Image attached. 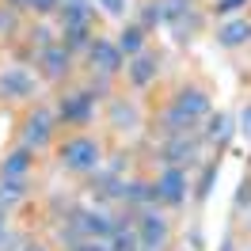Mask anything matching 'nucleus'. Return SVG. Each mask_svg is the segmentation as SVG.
Masks as SVG:
<instances>
[{
  "label": "nucleus",
  "instance_id": "nucleus-1",
  "mask_svg": "<svg viewBox=\"0 0 251 251\" xmlns=\"http://www.w3.org/2000/svg\"><path fill=\"white\" fill-rule=\"evenodd\" d=\"M61 164L69 172H95L99 168V145L92 137H76L61 149Z\"/></svg>",
  "mask_w": 251,
  "mask_h": 251
},
{
  "label": "nucleus",
  "instance_id": "nucleus-2",
  "mask_svg": "<svg viewBox=\"0 0 251 251\" xmlns=\"http://www.w3.org/2000/svg\"><path fill=\"white\" fill-rule=\"evenodd\" d=\"M137 244H141V251H164L168 248V221L160 217V213H145Z\"/></svg>",
  "mask_w": 251,
  "mask_h": 251
},
{
  "label": "nucleus",
  "instance_id": "nucleus-3",
  "mask_svg": "<svg viewBox=\"0 0 251 251\" xmlns=\"http://www.w3.org/2000/svg\"><path fill=\"white\" fill-rule=\"evenodd\" d=\"M88 57H92V65H99L103 73H118V69H122V50L114 46V42H107V38H95L92 46H88Z\"/></svg>",
  "mask_w": 251,
  "mask_h": 251
},
{
  "label": "nucleus",
  "instance_id": "nucleus-4",
  "mask_svg": "<svg viewBox=\"0 0 251 251\" xmlns=\"http://www.w3.org/2000/svg\"><path fill=\"white\" fill-rule=\"evenodd\" d=\"M156 198H164V202H183V198H187V175L179 172V168H168L156 183Z\"/></svg>",
  "mask_w": 251,
  "mask_h": 251
},
{
  "label": "nucleus",
  "instance_id": "nucleus-5",
  "mask_svg": "<svg viewBox=\"0 0 251 251\" xmlns=\"http://www.w3.org/2000/svg\"><path fill=\"white\" fill-rule=\"evenodd\" d=\"M0 95H12V99H27L34 95V80L23 73V69H8L0 76Z\"/></svg>",
  "mask_w": 251,
  "mask_h": 251
},
{
  "label": "nucleus",
  "instance_id": "nucleus-6",
  "mask_svg": "<svg viewBox=\"0 0 251 251\" xmlns=\"http://www.w3.org/2000/svg\"><path fill=\"white\" fill-rule=\"evenodd\" d=\"M92 103H95L92 92L69 95V99L61 103V118H65V122H88V118H92Z\"/></svg>",
  "mask_w": 251,
  "mask_h": 251
},
{
  "label": "nucleus",
  "instance_id": "nucleus-7",
  "mask_svg": "<svg viewBox=\"0 0 251 251\" xmlns=\"http://www.w3.org/2000/svg\"><path fill=\"white\" fill-rule=\"evenodd\" d=\"M23 141H27V149H42V145L50 141V114H46V110H34L31 118H27Z\"/></svg>",
  "mask_w": 251,
  "mask_h": 251
},
{
  "label": "nucleus",
  "instance_id": "nucleus-8",
  "mask_svg": "<svg viewBox=\"0 0 251 251\" xmlns=\"http://www.w3.org/2000/svg\"><path fill=\"white\" fill-rule=\"evenodd\" d=\"M175 107L183 110V114H190V118H202L205 110H209V95L198 92V88H187V92H179V103Z\"/></svg>",
  "mask_w": 251,
  "mask_h": 251
},
{
  "label": "nucleus",
  "instance_id": "nucleus-9",
  "mask_svg": "<svg viewBox=\"0 0 251 251\" xmlns=\"http://www.w3.org/2000/svg\"><path fill=\"white\" fill-rule=\"evenodd\" d=\"M42 73H46V76H61V73H69V50H65V46H46V50H42Z\"/></svg>",
  "mask_w": 251,
  "mask_h": 251
},
{
  "label": "nucleus",
  "instance_id": "nucleus-10",
  "mask_svg": "<svg viewBox=\"0 0 251 251\" xmlns=\"http://www.w3.org/2000/svg\"><path fill=\"white\" fill-rule=\"evenodd\" d=\"M61 19H65V31H80V27H88L92 8H88L84 0H69V4H65V12H61Z\"/></svg>",
  "mask_w": 251,
  "mask_h": 251
},
{
  "label": "nucleus",
  "instance_id": "nucleus-11",
  "mask_svg": "<svg viewBox=\"0 0 251 251\" xmlns=\"http://www.w3.org/2000/svg\"><path fill=\"white\" fill-rule=\"evenodd\" d=\"M129 76H133V84H149V80L156 76V57L152 53H137V61L129 65Z\"/></svg>",
  "mask_w": 251,
  "mask_h": 251
},
{
  "label": "nucleus",
  "instance_id": "nucleus-12",
  "mask_svg": "<svg viewBox=\"0 0 251 251\" xmlns=\"http://www.w3.org/2000/svg\"><path fill=\"white\" fill-rule=\"evenodd\" d=\"M27 168H31V149L23 145L4 160V179H19V175H27Z\"/></svg>",
  "mask_w": 251,
  "mask_h": 251
},
{
  "label": "nucleus",
  "instance_id": "nucleus-13",
  "mask_svg": "<svg viewBox=\"0 0 251 251\" xmlns=\"http://www.w3.org/2000/svg\"><path fill=\"white\" fill-rule=\"evenodd\" d=\"M217 38L225 42V46H240V42H248V38H251V23H244V19L225 23V27L217 31Z\"/></svg>",
  "mask_w": 251,
  "mask_h": 251
},
{
  "label": "nucleus",
  "instance_id": "nucleus-14",
  "mask_svg": "<svg viewBox=\"0 0 251 251\" xmlns=\"http://www.w3.org/2000/svg\"><path fill=\"white\" fill-rule=\"evenodd\" d=\"M194 149H198V145L190 141V137H175V141L164 149V160H172V164H183V160L194 156Z\"/></svg>",
  "mask_w": 251,
  "mask_h": 251
},
{
  "label": "nucleus",
  "instance_id": "nucleus-15",
  "mask_svg": "<svg viewBox=\"0 0 251 251\" xmlns=\"http://www.w3.org/2000/svg\"><path fill=\"white\" fill-rule=\"evenodd\" d=\"M141 46H145V31L141 27H126L122 38H118V50L122 53H141Z\"/></svg>",
  "mask_w": 251,
  "mask_h": 251
},
{
  "label": "nucleus",
  "instance_id": "nucleus-16",
  "mask_svg": "<svg viewBox=\"0 0 251 251\" xmlns=\"http://www.w3.org/2000/svg\"><path fill=\"white\" fill-rule=\"evenodd\" d=\"M137 248H141V244H137V236L118 225V228H114V236H110V251H137Z\"/></svg>",
  "mask_w": 251,
  "mask_h": 251
},
{
  "label": "nucleus",
  "instance_id": "nucleus-17",
  "mask_svg": "<svg viewBox=\"0 0 251 251\" xmlns=\"http://www.w3.org/2000/svg\"><path fill=\"white\" fill-rule=\"evenodd\" d=\"M228 133H232V118H228V114H217V118L209 122V141L225 145V141H228Z\"/></svg>",
  "mask_w": 251,
  "mask_h": 251
},
{
  "label": "nucleus",
  "instance_id": "nucleus-18",
  "mask_svg": "<svg viewBox=\"0 0 251 251\" xmlns=\"http://www.w3.org/2000/svg\"><path fill=\"white\" fill-rule=\"evenodd\" d=\"M152 194H156V187H149V183H129V187L122 190L126 202H149Z\"/></svg>",
  "mask_w": 251,
  "mask_h": 251
},
{
  "label": "nucleus",
  "instance_id": "nucleus-19",
  "mask_svg": "<svg viewBox=\"0 0 251 251\" xmlns=\"http://www.w3.org/2000/svg\"><path fill=\"white\" fill-rule=\"evenodd\" d=\"M23 198V183L19 179H4L0 183V205H12V202H19Z\"/></svg>",
  "mask_w": 251,
  "mask_h": 251
},
{
  "label": "nucleus",
  "instance_id": "nucleus-20",
  "mask_svg": "<svg viewBox=\"0 0 251 251\" xmlns=\"http://www.w3.org/2000/svg\"><path fill=\"white\" fill-rule=\"evenodd\" d=\"M110 118H114V126H118V129H129V126L137 122V110H133V107H126V103H114Z\"/></svg>",
  "mask_w": 251,
  "mask_h": 251
},
{
  "label": "nucleus",
  "instance_id": "nucleus-21",
  "mask_svg": "<svg viewBox=\"0 0 251 251\" xmlns=\"http://www.w3.org/2000/svg\"><path fill=\"white\" fill-rule=\"evenodd\" d=\"M164 122H168V129H172V133H183V129H190V126H194V118H190V114H183L179 107H172Z\"/></svg>",
  "mask_w": 251,
  "mask_h": 251
},
{
  "label": "nucleus",
  "instance_id": "nucleus-22",
  "mask_svg": "<svg viewBox=\"0 0 251 251\" xmlns=\"http://www.w3.org/2000/svg\"><path fill=\"white\" fill-rule=\"evenodd\" d=\"M69 38H65V50H80L88 46V27H80V31H65Z\"/></svg>",
  "mask_w": 251,
  "mask_h": 251
},
{
  "label": "nucleus",
  "instance_id": "nucleus-23",
  "mask_svg": "<svg viewBox=\"0 0 251 251\" xmlns=\"http://www.w3.org/2000/svg\"><path fill=\"white\" fill-rule=\"evenodd\" d=\"M19 8H34V12H53L57 8V0H12Z\"/></svg>",
  "mask_w": 251,
  "mask_h": 251
},
{
  "label": "nucleus",
  "instance_id": "nucleus-24",
  "mask_svg": "<svg viewBox=\"0 0 251 251\" xmlns=\"http://www.w3.org/2000/svg\"><path fill=\"white\" fill-rule=\"evenodd\" d=\"M73 251H110V248L103 244V240H76V244H73Z\"/></svg>",
  "mask_w": 251,
  "mask_h": 251
},
{
  "label": "nucleus",
  "instance_id": "nucleus-25",
  "mask_svg": "<svg viewBox=\"0 0 251 251\" xmlns=\"http://www.w3.org/2000/svg\"><path fill=\"white\" fill-rule=\"evenodd\" d=\"M156 23H164V8H160V4H152V8L145 12V27H156Z\"/></svg>",
  "mask_w": 251,
  "mask_h": 251
},
{
  "label": "nucleus",
  "instance_id": "nucleus-26",
  "mask_svg": "<svg viewBox=\"0 0 251 251\" xmlns=\"http://www.w3.org/2000/svg\"><path fill=\"white\" fill-rule=\"evenodd\" d=\"M213 175H217V168H205V175H202V187H198V194H209V187H213Z\"/></svg>",
  "mask_w": 251,
  "mask_h": 251
},
{
  "label": "nucleus",
  "instance_id": "nucleus-27",
  "mask_svg": "<svg viewBox=\"0 0 251 251\" xmlns=\"http://www.w3.org/2000/svg\"><path fill=\"white\" fill-rule=\"evenodd\" d=\"M99 4L107 8L110 16H118V12H122V8H126V0H99Z\"/></svg>",
  "mask_w": 251,
  "mask_h": 251
},
{
  "label": "nucleus",
  "instance_id": "nucleus-28",
  "mask_svg": "<svg viewBox=\"0 0 251 251\" xmlns=\"http://www.w3.org/2000/svg\"><path fill=\"white\" fill-rule=\"evenodd\" d=\"M240 4H248V0H221V4H217V12H236Z\"/></svg>",
  "mask_w": 251,
  "mask_h": 251
},
{
  "label": "nucleus",
  "instance_id": "nucleus-29",
  "mask_svg": "<svg viewBox=\"0 0 251 251\" xmlns=\"http://www.w3.org/2000/svg\"><path fill=\"white\" fill-rule=\"evenodd\" d=\"M240 122H244V126H240V129H244V133H248V137H251V107H244V114H240Z\"/></svg>",
  "mask_w": 251,
  "mask_h": 251
},
{
  "label": "nucleus",
  "instance_id": "nucleus-30",
  "mask_svg": "<svg viewBox=\"0 0 251 251\" xmlns=\"http://www.w3.org/2000/svg\"><path fill=\"white\" fill-rule=\"evenodd\" d=\"M0 251H16V236H4V232H0Z\"/></svg>",
  "mask_w": 251,
  "mask_h": 251
},
{
  "label": "nucleus",
  "instance_id": "nucleus-31",
  "mask_svg": "<svg viewBox=\"0 0 251 251\" xmlns=\"http://www.w3.org/2000/svg\"><path fill=\"white\" fill-rule=\"evenodd\" d=\"M0 232H4V213H0Z\"/></svg>",
  "mask_w": 251,
  "mask_h": 251
},
{
  "label": "nucleus",
  "instance_id": "nucleus-32",
  "mask_svg": "<svg viewBox=\"0 0 251 251\" xmlns=\"http://www.w3.org/2000/svg\"><path fill=\"white\" fill-rule=\"evenodd\" d=\"M31 251H42V248H31Z\"/></svg>",
  "mask_w": 251,
  "mask_h": 251
}]
</instances>
